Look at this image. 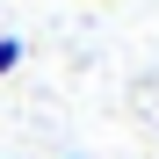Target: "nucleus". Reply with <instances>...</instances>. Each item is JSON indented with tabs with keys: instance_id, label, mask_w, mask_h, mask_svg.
Listing matches in <instances>:
<instances>
[{
	"instance_id": "1",
	"label": "nucleus",
	"mask_w": 159,
	"mask_h": 159,
	"mask_svg": "<svg viewBox=\"0 0 159 159\" xmlns=\"http://www.w3.org/2000/svg\"><path fill=\"white\" fill-rule=\"evenodd\" d=\"M15 65H22V36H0V80H7Z\"/></svg>"
}]
</instances>
